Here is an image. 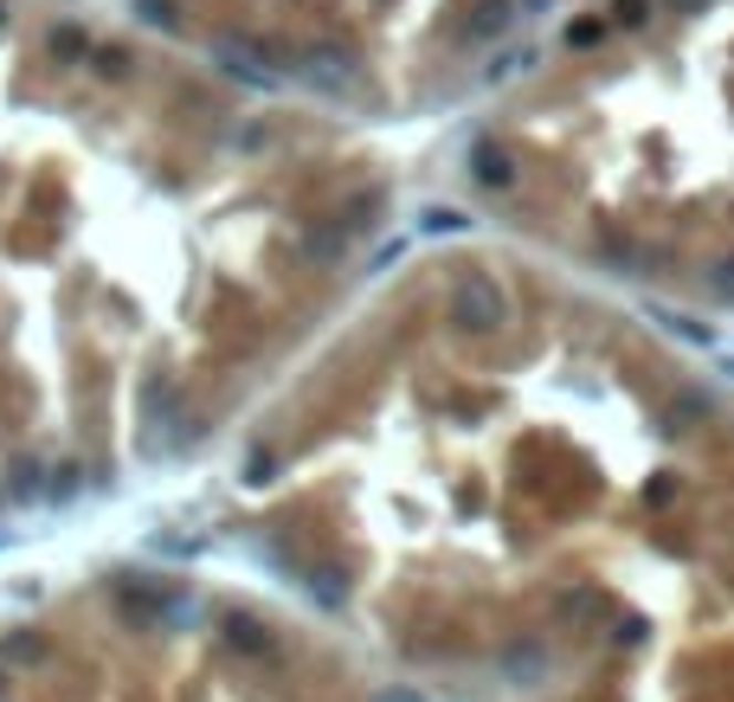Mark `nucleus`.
I'll return each mask as SVG.
<instances>
[{
    "mask_svg": "<svg viewBox=\"0 0 734 702\" xmlns=\"http://www.w3.org/2000/svg\"><path fill=\"white\" fill-rule=\"evenodd\" d=\"M606 264H612V271H631V264H638V245H631V239H606Z\"/></svg>",
    "mask_w": 734,
    "mask_h": 702,
    "instance_id": "a211bd4d",
    "label": "nucleus"
},
{
    "mask_svg": "<svg viewBox=\"0 0 734 702\" xmlns=\"http://www.w3.org/2000/svg\"><path fill=\"white\" fill-rule=\"evenodd\" d=\"M606 13H612V27H644V20H651V0H612Z\"/></svg>",
    "mask_w": 734,
    "mask_h": 702,
    "instance_id": "4468645a",
    "label": "nucleus"
},
{
    "mask_svg": "<svg viewBox=\"0 0 734 702\" xmlns=\"http://www.w3.org/2000/svg\"><path fill=\"white\" fill-rule=\"evenodd\" d=\"M528 65H542V52H535V45H510V52H496V59H490L483 84H510V77L528 72Z\"/></svg>",
    "mask_w": 734,
    "mask_h": 702,
    "instance_id": "1a4fd4ad",
    "label": "nucleus"
},
{
    "mask_svg": "<svg viewBox=\"0 0 734 702\" xmlns=\"http://www.w3.org/2000/svg\"><path fill=\"white\" fill-rule=\"evenodd\" d=\"M515 20H522V13H515V0H478V7L464 13V33L478 39V45H490V39L510 33Z\"/></svg>",
    "mask_w": 734,
    "mask_h": 702,
    "instance_id": "423d86ee",
    "label": "nucleus"
},
{
    "mask_svg": "<svg viewBox=\"0 0 734 702\" xmlns=\"http://www.w3.org/2000/svg\"><path fill=\"white\" fill-rule=\"evenodd\" d=\"M599 33H606L599 20H580V27H567V45H580V52H587V45H599Z\"/></svg>",
    "mask_w": 734,
    "mask_h": 702,
    "instance_id": "412c9836",
    "label": "nucleus"
},
{
    "mask_svg": "<svg viewBox=\"0 0 734 702\" xmlns=\"http://www.w3.org/2000/svg\"><path fill=\"white\" fill-rule=\"evenodd\" d=\"M722 374H728V380H734V355H728V362H722Z\"/></svg>",
    "mask_w": 734,
    "mask_h": 702,
    "instance_id": "a878e982",
    "label": "nucleus"
},
{
    "mask_svg": "<svg viewBox=\"0 0 734 702\" xmlns=\"http://www.w3.org/2000/svg\"><path fill=\"white\" fill-rule=\"evenodd\" d=\"M316 593H323V606H342V574H316V580H310V599H316Z\"/></svg>",
    "mask_w": 734,
    "mask_h": 702,
    "instance_id": "aec40b11",
    "label": "nucleus"
},
{
    "mask_svg": "<svg viewBox=\"0 0 734 702\" xmlns=\"http://www.w3.org/2000/svg\"><path fill=\"white\" fill-rule=\"evenodd\" d=\"M13 496H39V471L33 464H13Z\"/></svg>",
    "mask_w": 734,
    "mask_h": 702,
    "instance_id": "4be33fe9",
    "label": "nucleus"
},
{
    "mask_svg": "<svg viewBox=\"0 0 734 702\" xmlns=\"http://www.w3.org/2000/svg\"><path fill=\"white\" fill-rule=\"evenodd\" d=\"M419 232H426V239H458V232H471V213H458V207H426V213H419Z\"/></svg>",
    "mask_w": 734,
    "mask_h": 702,
    "instance_id": "9d476101",
    "label": "nucleus"
},
{
    "mask_svg": "<svg viewBox=\"0 0 734 702\" xmlns=\"http://www.w3.org/2000/svg\"><path fill=\"white\" fill-rule=\"evenodd\" d=\"M515 13H522V20H535V13H554V0H515Z\"/></svg>",
    "mask_w": 734,
    "mask_h": 702,
    "instance_id": "b1692460",
    "label": "nucleus"
},
{
    "mask_svg": "<svg viewBox=\"0 0 734 702\" xmlns=\"http://www.w3.org/2000/svg\"><path fill=\"white\" fill-rule=\"evenodd\" d=\"M207 65H220V72L232 77V84H245V91H277V84H284L277 59H271L264 45H252V39H239V33L207 39Z\"/></svg>",
    "mask_w": 734,
    "mask_h": 702,
    "instance_id": "f03ea898",
    "label": "nucleus"
},
{
    "mask_svg": "<svg viewBox=\"0 0 734 702\" xmlns=\"http://www.w3.org/2000/svg\"><path fill=\"white\" fill-rule=\"evenodd\" d=\"M451 323L464 335H496L510 323V291L490 277V271H464L451 284Z\"/></svg>",
    "mask_w": 734,
    "mask_h": 702,
    "instance_id": "f257e3e1",
    "label": "nucleus"
},
{
    "mask_svg": "<svg viewBox=\"0 0 734 702\" xmlns=\"http://www.w3.org/2000/svg\"><path fill=\"white\" fill-rule=\"evenodd\" d=\"M670 7H677V13H709L715 0H670Z\"/></svg>",
    "mask_w": 734,
    "mask_h": 702,
    "instance_id": "393cba45",
    "label": "nucleus"
},
{
    "mask_svg": "<svg viewBox=\"0 0 734 702\" xmlns=\"http://www.w3.org/2000/svg\"><path fill=\"white\" fill-rule=\"evenodd\" d=\"M471 181L490 187V193H510V187H515V161H510V148L490 143V136H478V143H471Z\"/></svg>",
    "mask_w": 734,
    "mask_h": 702,
    "instance_id": "39448f33",
    "label": "nucleus"
},
{
    "mask_svg": "<svg viewBox=\"0 0 734 702\" xmlns=\"http://www.w3.org/2000/svg\"><path fill=\"white\" fill-rule=\"evenodd\" d=\"M296 77H303L310 91H323V97H348V91L361 84V59H355L342 39H316V45L296 52Z\"/></svg>",
    "mask_w": 734,
    "mask_h": 702,
    "instance_id": "7ed1b4c3",
    "label": "nucleus"
},
{
    "mask_svg": "<svg viewBox=\"0 0 734 702\" xmlns=\"http://www.w3.org/2000/svg\"><path fill=\"white\" fill-rule=\"evenodd\" d=\"M496 670H503V683H515V690H542L548 683V645L542 638H515V645H503V658H496Z\"/></svg>",
    "mask_w": 734,
    "mask_h": 702,
    "instance_id": "20e7f679",
    "label": "nucleus"
},
{
    "mask_svg": "<svg viewBox=\"0 0 734 702\" xmlns=\"http://www.w3.org/2000/svg\"><path fill=\"white\" fill-rule=\"evenodd\" d=\"M702 412H709V400H702V394H683V400L670 407V419H702Z\"/></svg>",
    "mask_w": 734,
    "mask_h": 702,
    "instance_id": "5701e85b",
    "label": "nucleus"
},
{
    "mask_svg": "<svg viewBox=\"0 0 734 702\" xmlns=\"http://www.w3.org/2000/svg\"><path fill=\"white\" fill-rule=\"evenodd\" d=\"M0 20H7V7H0Z\"/></svg>",
    "mask_w": 734,
    "mask_h": 702,
    "instance_id": "bb28decb",
    "label": "nucleus"
},
{
    "mask_svg": "<svg viewBox=\"0 0 734 702\" xmlns=\"http://www.w3.org/2000/svg\"><path fill=\"white\" fill-rule=\"evenodd\" d=\"M52 52H59V59H84L91 45H84V33H77V27H59V33H52Z\"/></svg>",
    "mask_w": 734,
    "mask_h": 702,
    "instance_id": "dca6fc26",
    "label": "nucleus"
},
{
    "mask_svg": "<svg viewBox=\"0 0 734 702\" xmlns=\"http://www.w3.org/2000/svg\"><path fill=\"white\" fill-rule=\"evenodd\" d=\"M644 316H651V323H658L663 335H677V342H690V348H715V329H709V323H696V316H677V310H658V303H651Z\"/></svg>",
    "mask_w": 734,
    "mask_h": 702,
    "instance_id": "6e6552de",
    "label": "nucleus"
},
{
    "mask_svg": "<svg viewBox=\"0 0 734 702\" xmlns=\"http://www.w3.org/2000/svg\"><path fill=\"white\" fill-rule=\"evenodd\" d=\"M709 291H715V303H734V252L709 264Z\"/></svg>",
    "mask_w": 734,
    "mask_h": 702,
    "instance_id": "ddd939ff",
    "label": "nucleus"
},
{
    "mask_svg": "<svg viewBox=\"0 0 734 702\" xmlns=\"http://www.w3.org/2000/svg\"><path fill=\"white\" fill-rule=\"evenodd\" d=\"M45 496H52V503L77 496V464H59V471H52V483H45Z\"/></svg>",
    "mask_w": 734,
    "mask_h": 702,
    "instance_id": "2eb2a0df",
    "label": "nucleus"
},
{
    "mask_svg": "<svg viewBox=\"0 0 734 702\" xmlns=\"http://www.w3.org/2000/svg\"><path fill=\"white\" fill-rule=\"evenodd\" d=\"M129 7H136V20L155 27V33H181V7H175V0H129Z\"/></svg>",
    "mask_w": 734,
    "mask_h": 702,
    "instance_id": "9b49d317",
    "label": "nucleus"
},
{
    "mask_svg": "<svg viewBox=\"0 0 734 702\" xmlns=\"http://www.w3.org/2000/svg\"><path fill=\"white\" fill-rule=\"evenodd\" d=\"M91 72H97V77H123V72H129V59H123L116 45H111V52H91Z\"/></svg>",
    "mask_w": 734,
    "mask_h": 702,
    "instance_id": "f3484780",
    "label": "nucleus"
},
{
    "mask_svg": "<svg viewBox=\"0 0 734 702\" xmlns=\"http://www.w3.org/2000/svg\"><path fill=\"white\" fill-rule=\"evenodd\" d=\"M271 471H277V451H252L245 458V483H264Z\"/></svg>",
    "mask_w": 734,
    "mask_h": 702,
    "instance_id": "6ab92c4d",
    "label": "nucleus"
},
{
    "mask_svg": "<svg viewBox=\"0 0 734 702\" xmlns=\"http://www.w3.org/2000/svg\"><path fill=\"white\" fill-rule=\"evenodd\" d=\"M226 638H232L239 651H271V626H258V619H245V612L226 619Z\"/></svg>",
    "mask_w": 734,
    "mask_h": 702,
    "instance_id": "f8f14e48",
    "label": "nucleus"
},
{
    "mask_svg": "<svg viewBox=\"0 0 734 702\" xmlns=\"http://www.w3.org/2000/svg\"><path fill=\"white\" fill-rule=\"evenodd\" d=\"M296 252L310 264H335L342 252H348V226H310L303 239H296Z\"/></svg>",
    "mask_w": 734,
    "mask_h": 702,
    "instance_id": "0eeeda50",
    "label": "nucleus"
}]
</instances>
